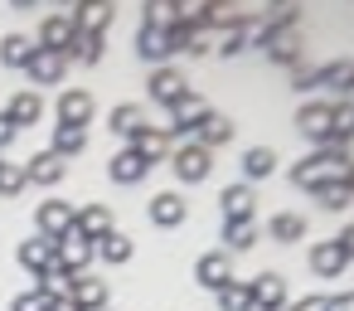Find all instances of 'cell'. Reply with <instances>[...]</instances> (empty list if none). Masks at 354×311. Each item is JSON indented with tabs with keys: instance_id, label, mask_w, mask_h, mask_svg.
<instances>
[{
	"instance_id": "obj_1",
	"label": "cell",
	"mask_w": 354,
	"mask_h": 311,
	"mask_svg": "<svg viewBox=\"0 0 354 311\" xmlns=\"http://www.w3.org/2000/svg\"><path fill=\"white\" fill-rule=\"evenodd\" d=\"M349 161H354V156H349L344 146H320V151H310L306 161H296V170H291V185H301V190H315V185H325V180H339Z\"/></svg>"
},
{
	"instance_id": "obj_2",
	"label": "cell",
	"mask_w": 354,
	"mask_h": 311,
	"mask_svg": "<svg viewBox=\"0 0 354 311\" xmlns=\"http://www.w3.org/2000/svg\"><path fill=\"white\" fill-rule=\"evenodd\" d=\"M170 166H175V175H180L185 185H199V180L214 175V151H204L199 141H180V146L170 151Z\"/></svg>"
},
{
	"instance_id": "obj_3",
	"label": "cell",
	"mask_w": 354,
	"mask_h": 311,
	"mask_svg": "<svg viewBox=\"0 0 354 311\" xmlns=\"http://www.w3.org/2000/svg\"><path fill=\"white\" fill-rule=\"evenodd\" d=\"M257 49L272 59V64H301V30L296 25H277V30H262L257 35Z\"/></svg>"
},
{
	"instance_id": "obj_4",
	"label": "cell",
	"mask_w": 354,
	"mask_h": 311,
	"mask_svg": "<svg viewBox=\"0 0 354 311\" xmlns=\"http://www.w3.org/2000/svg\"><path fill=\"white\" fill-rule=\"evenodd\" d=\"M73 219H78V209L68 204V199H44L39 209H35V224H39V238H49V243H59L68 229H73Z\"/></svg>"
},
{
	"instance_id": "obj_5",
	"label": "cell",
	"mask_w": 354,
	"mask_h": 311,
	"mask_svg": "<svg viewBox=\"0 0 354 311\" xmlns=\"http://www.w3.org/2000/svg\"><path fill=\"white\" fill-rule=\"evenodd\" d=\"M54 112H59V122H64V127H83V132H88V122H93L97 103H93V93H88V88H64Z\"/></svg>"
},
{
	"instance_id": "obj_6",
	"label": "cell",
	"mask_w": 354,
	"mask_h": 311,
	"mask_svg": "<svg viewBox=\"0 0 354 311\" xmlns=\"http://www.w3.org/2000/svg\"><path fill=\"white\" fill-rule=\"evenodd\" d=\"M204 112H209V107H204V98H199V93L189 88V93H185V98H180L175 107H170V117H175V122L165 127V132H170V141H175V136L194 141V132H199V117H204Z\"/></svg>"
},
{
	"instance_id": "obj_7",
	"label": "cell",
	"mask_w": 354,
	"mask_h": 311,
	"mask_svg": "<svg viewBox=\"0 0 354 311\" xmlns=\"http://www.w3.org/2000/svg\"><path fill=\"white\" fill-rule=\"evenodd\" d=\"M146 88H151V98H156L160 107H175V103L189 93V78H185L180 69L160 64V69H151V83H146Z\"/></svg>"
},
{
	"instance_id": "obj_8",
	"label": "cell",
	"mask_w": 354,
	"mask_h": 311,
	"mask_svg": "<svg viewBox=\"0 0 354 311\" xmlns=\"http://www.w3.org/2000/svg\"><path fill=\"white\" fill-rule=\"evenodd\" d=\"M248 292H252V306L257 311H281L286 306V277L281 272H257L248 282Z\"/></svg>"
},
{
	"instance_id": "obj_9",
	"label": "cell",
	"mask_w": 354,
	"mask_h": 311,
	"mask_svg": "<svg viewBox=\"0 0 354 311\" xmlns=\"http://www.w3.org/2000/svg\"><path fill=\"white\" fill-rule=\"evenodd\" d=\"M296 127H301V136H306V141L330 146V103H301Z\"/></svg>"
},
{
	"instance_id": "obj_10",
	"label": "cell",
	"mask_w": 354,
	"mask_h": 311,
	"mask_svg": "<svg viewBox=\"0 0 354 311\" xmlns=\"http://www.w3.org/2000/svg\"><path fill=\"white\" fill-rule=\"evenodd\" d=\"M185 214H189V199H185L180 190H160V195L151 199V224H156V229H180Z\"/></svg>"
},
{
	"instance_id": "obj_11",
	"label": "cell",
	"mask_w": 354,
	"mask_h": 311,
	"mask_svg": "<svg viewBox=\"0 0 354 311\" xmlns=\"http://www.w3.org/2000/svg\"><path fill=\"white\" fill-rule=\"evenodd\" d=\"M54 258H59V263H64L68 272H83V267H88V263L97 258V253H93V238H83L78 229H68V233H64V238L54 243Z\"/></svg>"
},
{
	"instance_id": "obj_12",
	"label": "cell",
	"mask_w": 354,
	"mask_h": 311,
	"mask_svg": "<svg viewBox=\"0 0 354 311\" xmlns=\"http://www.w3.org/2000/svg\"><path fill=\"white\" fill-rule=\"evenodd\" d=\"M194 282L209 287V292H223V287L233 282V258H228V253H204V258L194 263Z\"/></svg>"
},
{
	"instance_id": "obj_13",
	"label": "cell",
	"mask_w": 354,
	"mask_h": 311,
	"mask_svg": "<svg viewBox=\"0 0 354 311\" xmlns=\"http://www.w3.org/2000/svg\"><path fill=\"white\" fill-rule=\"evenodd\" d=\"M68 20H73L78 35H107V25L117 20V6H107V0H88V6H78Z\"/></svg>"
},
{
	"instance_id": "obj_14",
	"label": "cell",
	"mask_w": 354,
	"mask_h": 311,
	"mask_svg": "<svg viewBox=\"0 0 354 311\" xmlns=\"http://www.w3.org/2000/svg\"><path fill=\"white\" fill-rule=\"evenodd\" d=\"M73 39H78L73 20H68V15H49V20L39 25V44H35V49H49V54H68V49H73Z\"/></svg>"
},
{
	"instance_id": "obj_15",
	"label": "cell",
	"mask_w": 354,
	"mask_h": 311,
	"mask_svg": "<svg viewBox=\"0 0 354 311\" xmlns=\"http://www.w3.org/2000/svg\"><path fill=\"white\" fill-rule=\"evenodd\" d=\"M252 204H257V195L248 185H223V195H218L223 224H252Z\"/></svg>"
},
{
	"instance_id": "obj_16",
	"label": "cell",
	"mask_w": 354,
	"mask_h": 311,
	"mask_svg": "<svg viewBox=\"0 0 354 311\" xmlns=\"http://www.w3.org/2000/svg\"><path fill=\"white\" fill-rule=\"evenodd\" d=\"M107 127H112V136L136 141V132H146L151 122H146V107H141V103H117V107H112V117H107Z\"/></svg>"
},
{
	"instance_id": "obj_17",
	"label": "cell",
	"mask_w": 354,
	"mask_h": 311,
	"mask_svg": "<svg viewBox=\"0 0 354 311\" xmlns=\"http://www.w3.org/2000/svg\"><path fill=\"white\" fill-rule=\"evenodd\" d=\"M131 151L141 156V161H170V151H175V141H170V132L165 127H146V132H136V141H131Z\"/></svg>"
},
{
	"instance_id": "obj_18",
	"label": "cell",
	"mask_w": 354,
	"mask_h": 311,
	"mask_svg": "<svg viewBox=\"0 0 354 311\" xmlns=\"http://www.w3.org/2000/svg\"><path fill=\"white\" fill-rule=\"evenodd\" d=\"M107 175L117 180V185H141L146 175H151V161H141L131 146H122L117 156H112V166H107Z\"/></svg>"
},
{
	"instance_id": "obj_19",
	"label": "cell",
	"mask_w": 354,
	"mask_h": 311,
	"mask_svg": "<svg viewBox=\"0 0 354 311\" xmlns=\"http://www.w3.org/2000/svg\"><path fill=\"white\" fill-rule=\"evenodd\" d=\"M73 277H78V272H68V267H64V263L54 258V263H49V267L39 272V282H35V292H39L44 301H64V296L73 292Z\"/></svg>"
},
{
	"instance_id": "obj_20",
	"label": "cell",
	"mask_w": 354,
	"mask_h": 311,
	"mask_svg": "<svg viewBox=\"0 0 354 311\" xmlns=\"http://www.w3.org/2000/svg\"><path fill=\"white\" fill-rule=\"evenodd\" d=\"M68 301H73L78 311H102V306H107V282H102V277H88V272H78V277H73V292H68Z\"/></svg>"
},
{
	"instance_id": "obj_21",
	"label": "cell",
	"mask_w": 354,
	"mask_h": 311,
	"mask_svg": "<svg viewBox=\"0 0 354 311\" xmlns=\"http://www.w3.org/2000/svg\"><path fill=\"white\" fill-rule=\"evenodd\" d=\"M233 117H223V112H204L199 117V132H194V141L204 146V151H214V146H223V141H233Z\"/></svg>"
},
{
	"instance_id": "obj_22",
	"label": "cell",
	"mask_w": 354,
	"mask_h": 311,
	"mask_svg": "<svg viewBox=\"0 0 354 311\" xmlns=\"http://www.w3.org/2000/svg\"><path fill=\"white\" fill-rule=\"evenodd\" d=\"M64 175H68V161L54 156V151H39V156L25 166V180H30V185H59Z\"/></svg>"
},
{
	"instance_id": "obj_23",
	"label": "cell",
	"mask_w": 354,
	"mask_h": 311,
	"mask_svg": "<svg viewBox=\"0 0 354 311\" xmlns=\"http://www.w3.org/2000/svg\"><path fill=\"white\" fill-rule=\"evenodd\" d=\"M344 267H349V258L339 253L335 238H320V243L310 248V272H315V277H339Z\"/></svg>"
},
{
	"instance_id": "obj_24",
	"label": "cell",
	"mask_w": 354,
	"mask_h": 311,
	"mask_svg": "<svg viewBox=\"0 0 354 311\" xmlns=\"http://www.w3.org/2000/svg\"><path fill=\"white\" fill-rule=\"evenodd\" d=\"M64 69H68V59L64 54H49V49H35V59L25 64V73H30V83H59L64 78Z\"/></svg>"
},
{
	"instance_id": "obj_25",
	"label": "cell",
	"mask_w": 354,
	"mask_h": 311,
	"mask_svg": "<svg viewBox=\"0 0 354 311\" xmlns=\"http://www.w3.org/2000/svg\"><path fill=\"white\" fill-rule=\"evenodd\" d=\"M6 117H10L15 127H35V122L44 117V98H39V88L15 93V98H10V107H6Z\"/></svg>"
},
{
	"instance_id": "obj_26",
	"label": "cell",
	"mask_w": 354,
	"mask_h": 311,
	"mask_svg": "<svg viewBox=\"0 0 354 311\" xmlns=\"http://www.w3.org/2000/svg\"><path fill=\"white\" fill-rule=\"evenodd\" d=\"M73 229H78L83 238H93V243H97V238H107L117 224H112V214H107L102 204H83V209H78V219H73Z\"/></svg>"
},
{
	"instance_id": "obj_27",
	"label": "cell",
	"mask_w": 354,
	"mask_h": 311,
	"mask_svg": "<svg viewBox=\"0 0 354 311\" xmlns=\"http://www.w3.org/2000/svg\"><path fill=\"white\" fill-rule=\"evenodd\" d=\"M136 54L146 59V64H165L170 59V39H165V30H151V25H141V35H136Z\"/></svg>"
},
{
	"instance_id": "obj_28",
	"label": "cell",
	"mask_w": 354,
	"mask_h": 311,
	"mask_svg": "<svg viewBox=\"0 0 354 311\" xmlns=\"http://www.w3.org/2000/svg\"><path fill=\"white\" fill-rule=\"evenodd\" d=\"M49 151H54V156H64V161H73V156H83V151H88V132H83V127H64V122H59V127H54V146H49Z\"/></svg>"
},
{
	"instance_id": "obj_29",
	"label": "cell",
	"mask_w": 354,
	"mask_h": 311,
	"mask_svg": "<svg viewBox=\"0 0 354 311\" xmlns=\"http://www.w3.org/2000/svg\"><path fill=\"white\" fill-rule=\"evenodd\" d=\"M93 253H97L102 263H112V267H117V263H131V253H136V248H131V238H127L122 229H112L107 238H97V243H93Z\"/></svg>"
},
{
	"instance_id": "obj_30",
	"label": "cell",
	"mask_w": 354,
	"mask_h": 311,
	"mask_svg": "<svg viewBox=\"0 0 354 311\" xmlns=\"http://www.w3.org/2000/svg\"><path fill=\"white\" fill-rule=\"evenodd\" d=\"M49 263H54V243H49V238H25V243H20V267H25V272L39 277Z\"/></svg>"
},
{
	"instance_id": "obj_31",
	"label": "cell",
	"mask_w": 354,
	"mask_h": 311,
	"mask_svg": "<svg viewBox=\"0 0 354 311\" xmlns=\"http://www.w3.org/2000/svg\"><path fill=\"white\" fill-rule=\"evenodd\" d=\"M272 170H277L272 146H248V151H243V175H248V180H267Z\"/></svg>"
},
{
	"instance_id": "obj_32",
	"label": "cell",
	"mask_w": 354,
	"mask_h": 311,
	"mask_svg": "<svg viewBox=\"0 0 354 311\" xmlns=\"http://www.w3.org/2000/svg\"><path fill=\"white\" fill-rule=\"evenodd\" d=\"M30 59H35V44L25 35H6V39H0V64H6V69H25Z\"/></svg>"
},
{
	"instance_id": "obj_33",
	"label": "cell",
	"mask_w": 354,
	"mask_h": 311,
	"mask_svg": "<svg viewBox=\"0 0 354 311\" xmlns=\"http://www.w3.org/2000/svg\"><path fill=\"white\" fill-rule=\"evenodd\" d=\"M349 78H354V64L349 59H335L315 73V88H335V93H349Z\"/></svg>"
},
{
	"instance_id": "obj_34",
	"label": "cell",
	"mask_w": 354,
	"mask_h": 311,
	"mask_svg": "<svg viewBox=\"0 0 354 311\" xmlns=\"http://www.w3.org/2000/svg\"><path fill=\"white\" fill-rule=\"evenodd\" d=\"M214 296H218V311H257V306H252V292H248V282H238V277H233L223 292H214Z\"/></svg>"
},
{
	"instance_id": "obj_35",
	"label": "cell",
	"mask_w": 354,
	"mask_h": 311,
	"mask_svg": "<svg viewBox=\"0 0 354 311\" xmlns=\"http://www.w3.org/2000/svg\"><path fill=\"white\" fill-rule=\"evenodd\" d=\"M310 195L320 199V209H344V204L354 199V190H349L344 180H325V185H315Z\"/></svg>"
},
{
	"instance_id": "obj_36",
	"label": "cell",
	"mask_w": 354,
	"mask_h": 311,
	"mask_svg": "<svg viewBox=\"0 0 354 311\" xmlns=\"http://www.w3.org/2000/svg\"><path fill=\"white\" fill-rule=\"evenodd\" d=\"M175 20H180V6H175V0H151L146 15H141V25H151V30H170Z\"/></svg>"
},
{
	"instance_id": "obj_37",
	"label": "cell",
	"mask_w": 354,
	"mask_h": 311,
	"mask_svg": "<svg viewBox=\"0 0 354 311\" xmlns=\"http://www.w3.org/2000/svg\"><path fill=\"white\" fill-rule=\"evenodd\" d=\"M272 238H277V243L306 238V219H301V214H272Z\"/></svg>"
},
{
	"instance_id": "obj_38",
	"label": "cell",
	"mask_w": 354,
	"mask_h": 311,
	"mask_svg": "<svg viewBox=\"0 0 354 311\" xmlns=\"http://www.w3.org/2000/svg\"><path fill=\"white\" fill-rule=\"evenodd\" d=\"M102 44H107L102 35H78V39H73V49H68L64 59H78V64H97V59H102Z\"/></svg>"
},
{
	"instance_id": "obj_39",
	"label": "cell",
	"mask_w": 354,
	"mask_h": 311,
	"mask_svg": "<svg viewBox=\"0 0 354 311\" xmlns=\"http://www.w3.org/2000/svg\"><path fill=\"white\" fill-rule=\"evenodd\" d=\"M223 243H228V258L233 253H248L257 243V229L252 224H223Z\"/></svg>"
},
{
	"instance_id": "obj_40",
	"label": "cell",
	"mask_w": 354,
	"mask_h": 311,
	"mask_svg": "<svg viewBox=\"0 0 354 311\" xmlns=\"http://www.w3.org/2000/svg\"><path fill=\"white\" fill-rule=\"evenodd\" d=\"M25 185H30V180H25V166H10V161L0 166V199H15Z\"/></svg>"
},
{
	"instance_id": "obj_41",
	"label": "cell",
	"mask_w": 354,
	"mask_h": 311,
	"mask_svg": "<svg viewBox=\"0 0 354 311\" xmlns=\"http://www.w3.org/2000/svg\"><path fill=\"white\" fill-rule=\"evenodd\" d=\"M243 49H248V30H228V35H223V44H218V54H223V59H233V54H243Z\"/></svg>"
},
{
	"instance_id": "obj_42",
	"label": "cell",
	"mask_w": 354,
	"mask_h": 311,
	"mask_svg": "<svg viewBox=\"0 0 354 311\" xmlns=\"http://www.w3.org/2000/svg\"><path fill=\"white\" fill-rule=\"evenodd\" d=\"M315 73H320V69L296 64V69H291V88H296V93H310V88H315Z\"/></svg>"
},
{
	"instance_id": "obj_43",
	"label": "cell",
	"mask_w": 354,
	"mask_h": 311,
	"mask_svg": "<svg viewBox=\"0 0 354 311\" xmlns=\"http://www.w3.org/2000/svg\"><path fill=\"white\" fill-rule=\"evenodd\" d=\"M10 311H49V301H44L39 292H25V296H15V301H10Z\"/></svg>"
},
{
	"instance_id": "obj_44",
	"label": "cell",
	"mask_w": 354,
	"mask_h": 311,
	"mask_svg": "<svg viewBox=\"0 0 354 311\" xmlns=\"http://www.w3.org/2000/svg\"><path fill=\"white\" fill-rule=\"evenodd\" d=\"M335 243H339V253H344V258H354V224H344V229L335 233Z\"/></svg>"
},
{
	"instance_id": "obj_45",
	"label": "cell",
	"mask_w": 354,
	"mask_h": 311,
	"mask_svg": "<svg viewBox=\"0 0 354 311\" xmlns=\"http://www.w3.org/2000/svg\"><path fill=\"white\" fill-rule=\"evenodd\" d=\"M15 132H20V127H15V122H10L6 112H0V151H6V146L15 141Z\"/></svg>"
},
{
	"instance_id": "obj_46",
	"label": "cell",
	"mask_w": 354,
	"mask_h": 311,
	"mask_svg": "<svg viewBox=\"0 0 354 311\" xmlns=\"http://www.w3.org/2000/svg\"><path fill=\"white\" fill-rule=\"evenodd\" d=\"M320 301H325V296H306V301H296L291 311H320Z\"/></svg>"
},
{
	"instance_id": "obj_47",
	"label": "cell",
	"mask_w": 354,
	"mask_h": 311,
	"mask_svg": "<svg viewBox=\"0 0 354 311\" xmlns=\"http://www.w3.org/2000/svg\"><path fill=\"white\" fill-rule=\"evenodd\" d=\"M49 311H78V306H73V301L64 296V301H49Z\"/></svg>"
},
{
	"instance_id": "obj_48",
	"label": "cell",
	"mask_w": 354,
	"mask_h": 311,
	"mask_svg": "<svg viewBox=\"0 0 354 311\" xmlns=\"http://www.w3.org/2000/svg\"><path fill=\"white\" fill-rule=\"evenodd\" d=\"M349 93H354V78H349Z\"/></svg>"
},
{
	"instance_id": "obj_49",
	"label": "cell",
	"mask_w": 354,
	"mask_h": 311,
	"mask_svg": "<svg viewBox=\"0 0 354 311\" xmlns=\"http://www.w3.org/2000/svg\"><path fill=\"white\" fill-rule=\"evenodd\" d=\"M102 311H112V306H102Z\"/></svg>"
},
{
	"instance_id": "obj_50",
	"label": "cell",
	"mask_w": 354,
	"mask_h": 311,
	"mask_svg": "<svg viewBox=\"0 0 354 311\" xmlns=\"http://www.w3.org/2000/svg\"><path fill=\"white\" fill-rule=\"evenodd\" d=\"M281 311H291V306H281Z\"/></svg>"
},
{
	"instance_id": "obj_51",
	"label": "cell",
	"mask_w": 354,
	"mask_h": 311,
	"mask_svg": "<svg viewBox=\"0 0 354 311\" xmlns=\"http://www.w3.org/2000/svg\"><path fill=\"white\" fill-rule=\"evenodd\" d=\"M0 166H6V161H0Z\"/></svg>"
}]
</instances>
